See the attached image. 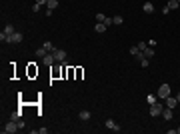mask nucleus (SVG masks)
I'll return each mask as SVG.
<instances>
[{
  "label": "nucleus",
  "instance_id": "14",
  "mask_svg": "<svg viewBox=\"0 0 180 134\" xmlns=\"http://www.w3.org/2000/svg\"><path fill=\"white\" fill-rule=\"evenodd\" d=\"M78 116H80V120H84V122H86V120H90V116H92V114H90L88 110H82Z\"/></svg>",
  "mask_w": 180,
  "mask_h": 134
},
{
  "label": "nucleus",
  "instance_id": "24",
  "mask_svg": "<svg viewBox=\"0 0 180 134\" xmlns=\"http://www.w3.org/2000/svg\"><path fill=\"white\" fill-rule=\"evenodd\" d=\"M138 52H140V50H138V46H132V48H130V54H132V56H136Z\"/></svg>",
  "mask_w": 180,
  "mask_h": 134
},
{
  "label": "nucleus",
  "instance_id": "23",
  "mask_svg": "<svg viewBox=\"0 0 180 134\" xmlns=\"http://www.w3.org/2000/svg\"><path fill=\"white\" fill-rule=\"evenodd\" d=\"M146 48H148V44H146V42H138V50H142V52H144Z\"/></svg>",
  "mask_w": 180,
  "mask_h": 134
},
{
  "label": "nucleus",
  "instance_id": "2",
  "mask_svg": "<svg viewBox=\"0 0 180 134\" xmlns=\"http://www.w3.org/2000/svg\"><path fill=\"white\" fill-rule=\"evenodd\" d=\"M22 40H24V34H22V32H14V34L6 36V42H8V44H18V42H22Z\"/></svg>",
  "mask_w": 180,
  "mask_h": 134
},
{
  "label": "nucleus",
  "instance_id": "10",
  "mask_svg": "<svg viewBox=\"0 0 180 134\" xmlns=\"http://www.w3.org/2000/svg\"><path fill=\"white\" fill-rule=\"evenodd\" d=\"M106 28H108V26H106L104 22H96V26H94V32H100V34H102V32H106Z\"/></svg>",
  "mask_w": 180,
  "mask_h": 134
},
{
  "label": "nucleus",
  "instance_id": "31",
  "mask_svg": "<svg viewBox=\"0 0 180 134\" xmlns=\"http://www.w3.org/2000/svg\"><path fill=\"white\" fill-rule=\"evenodd\" d=\"M166 2H168V0H166Z\"/></svg>",
  "mask_w": 180,
  "mask_h": 134
},
{
  "label": "nucleus",
  "instance_id": "29",
  "mask_svg": "<svg viewBox=\"0 0 180 134\" xmlns=\"http://www.w3.org/2000/svg\"><path fill=\"white\" fill-rule=\"evenodd\" d=\"M176 134H180V128H176Z\"/></svg>",
  "mask_w": 180,
  "mask_h": 134
},
{
  "label": "nucleus",
  "instance_id": "3",
  "mask_svg": "<svg viewBox=\"0 0 180 134\" xmlns=\"http://www.w3.org/2000/svg\"><path fill=\"white\" fill-rule=\"evenodd\" d=\"M156 96H158L160 100L168 98V96H170V86H168V84H160V88H158V92H156Z\"/></svg>",
  "mask_w": 180,
  "mask_h": 134
},
{
  "label": "nucleus",
  "instance_id": "6",
  "mask_svg": "<svg viewBox=\"0 0 180 134\" xmlns=\"http://www.w3.org/2000/svg\"><path fill=\"white\" fill-rule=\"evenodd\" d=\"M104 126L108 128V130H112V132H120V126L112 120V118H106V122H104Z\"/></svg>",
  "mask_w": 180,
  "mask_h": 134
},
{
  "label": "nucleus",
  "instance_id": "5",
  "mask_svg": "<svg viewBox=\"0 0 180 134\" xmlns=\"http://www.w3.org/2000/svg\"><path fill=\"white\" fill-rule=\"evenodd\" d=\"M52 54H54L56 62H64V60H66V52H64V50H60V48H54V50H52Z\"/></svg>",
  "mask_w": 180,
  "mask_h": 134
},
{
  "label": "nucleus",
  "instance_id": "19",
  "mask_svg": "<svg viewBox=\"0 0 180 134\" xmlns=\"http://www.w3.org/2000/svg\"><path fill=\"white\" fill-rule=\"evenodd\" d=\"M114 24H116V26L124 24V18H122V16H114Z\"/></svg>",
  "mask_w": 180,
  "mask_h": 134
},
{
  "label": "nucleus",
  "instance_id": "18",
  "mask_svg": "<svg viewBox=\"0 0 180 134\" xmlns=\"http://www.w3.org/2000/svg\"><path fill=\"white\" fill-rule=\"evenodd\" d=\"M144 56H146V58H152V56H154V48H146V50H144Z\"/></svg>",
  "mask_w": 180,
  "mask_h": 134
},
{
  "label": "nucleus",
  "instance_id": "13",
  "mask_svg": "<svg viewBox=\"0 0 180 134\" xmlns=\"http://www.w3.org/2000/svg\"><path fill=\"white\" fill-rule=\"evenodd\" d=\"M158 100H160V98H158L156 94H148V96H146V102H148V104H156Z\"/></svg>",
  "mask_w": 180,
  "mask_h": 134
},
{
  "label": "nucleus",
  "instance_id": "27",
  "mask_svg": "<svg viewBox=\"0 0 180 134\" xmlns=\"http://www.w3.org/2000/svg\"><path fill=\"white\" fill-rule=\"evenodd\" d=\"M36 2H38L40 6H44V4H46V2H48V0H36Z\"/></svg>",
  "mask_w": 180,
  "mask_h": 134
},
{
  "label": "nucleus",
  "instance_id": "21",
  "mask_svg": "<svg viewBox=\"0 0 180 134\" xmlns=\"http://www.w3.org/2000/svg\"><path fill=\"white\" fill-rule=\"evenodd\" d=\"M42 46H44V48L48 50V52H52V50H54V46H52V42H48V40H46V42H44Z\"/></svg>",
  "mask_w": 180,
  "mask_h": 134
},
{
  "label": "nucleus",
  "instance_id": "30",
  "mask_svg": "<svg viewBox=\"0 0 180 134\" xmlns=\"http://www.w3.org/2000/svg\"><path fill=\"white\" fill-rule=\"evenodd\" d=\"M176 2H180V0H176Z\"/></svg>",
  "mask_w": 180,
  "mask_h": 134
},
{
  "label": "nucleus",
  "instance_id": "11",
  "mask_svg": "<svg viewBox=\"0 0 180 134\" xmlns=\"http://www.w3.org/2000/svg\"><path fill=\"white\" fill-rule=\"evenodd\" d=\"M162 116H164V120H172V118H174V114H172V108H166V110H162Z\"/></svg>",
  "mask_w": 180,
  "mask_h": 134
},
{
  "label": "nucleus",
  "instance_id": "22",
  "mask_svg": "<svg viewBox=\"0 0 180 134\" xmlns=\"http://www.w3.org/2000/svg\"><path fill=\"white\" fill-rule=\"evenodd\" d=\"M104 24H106V26H112V24H114V18H110V16H106V20H104Z\"/></svg>",
  "mask_w": 180,
  "mask_h": 134
},
{
  "label": "nucleus",
  "instance_id": "1",
  "mask_svg": "<svg viewBox=\"0 0 180 134\" xmlns=\"http://www.w3.org/2000/svg\"><path fill=\"white\" fill-rule=\"evenodd\" d=\"M164 100H158L156 104H150V116H160L162 114V110H164V104H162Z\"/></svg>",
  "mask_w": 180,
  "mask_h": 134
},
{
  "label": "nucleus",
  "instance_id": "25",
  "mask_svg": "<svg viewBox=\"0 0 180 134\" xmlns=\"http://www.w3.org/2000/svg\"><path fill=\"white\" fill-rule=\"evenodd\" d=\"M140 66H142V68H148V58H144V60H140Z\"/></svg>",
  "mask_w": 180,
  "mask_h": 134
},
{
  "label": "nucleus",
  "instance_id": "26",
  "mask_svg": "<svg viewBox=\"0 0 180 134\" xmlns=\"http://www.w3.org/2000/svg\"><path fill=\"white\" fill-rule=\"evenodd\" d=\"M32 10H34V12H40V4H38V2H36V4H34V6H32Z\"/></svg>",
  "mask_w": 180,
  "mask_h": 134
},
{
  "label": "nucleus",
  "instance_id": "28",
  "mask_svg": "<svg viewBox=\"0 0 180 134\" xmlns=\"http://www.w3.org/2000/svg\"><path fill=\"white\" fill-rule=\"evenodd\" d=\"M176 100H178V104H180V92H178V96H176Z\"/></svg>",
  "mask_w": 180,
  "mask_h": 134
},
{
  "label": "nucleus",
  "instance_id": "4",
  "mask_svg": "<svg viewBox=\"0 0 180 134\" xmlns=\"http://www.w3.org/2000/svg\"><path fill=\"white\" fill-rule=\"evenodd\" d=\"M2 130H4L6 134H14V132H18L20 128H18V122H16V120H10V122H8Z\"/></svg>",
  "mask_w": 180,
  "mask_h": 134
},
{
  "label": "nucleus",
  "instance_id": "15",
  "mask_svg": "<svg viewBox=\"0 0 180 134\" xmlns=\"http://www.w3.org/2000/svg\"><path fill=\"white\" fill-rule=\"evenodd\" d=\"M166 6H168L170 10H176V8L180 6V2H176V0H168V4H166Z\"/></svg>",
  "mask_w": 180,
  "mask_h": 134
},
{
  "label": "nucleus",
  "instance_id": "9",
  "mask_svg": "<svg viewBox=\"0 0 180 134\" xmlns=\"http://www.w3.org/2000/svg\"><path fill=\"white\" fill-rule=\"evenodd\" d=\"M142 10H144L146 14H152V12H154V4H152V2H144Z\"/></svg>",
  "mask_w": 180,
  "mask_h": 134
},
{
  "label": "nucleus",
  "instance_id": "8",
  "mask_svg": "<svg viewBox=\"0 0 180 134\" xmlns=\"http://www.w3.org/2000/svg\"><path fill=\"white\" fill-rule=\"evenodd\" d=\"M164 102H166V108H174V106L178 104V100H176L174 96H168V98H164Z\"/></svg>",
  "mask_w": 180,
  "mask_h": 134
},
{
  "label": "nucleus",
  "instance_id": "17",
  "mask_svg": "<svg viewBox=\"0 0 180 134\" xmlns=\"http://www.w3.org/2000/svg\"><path fill=\"white\" fill-rule=\"evenodd\" d=\"M20 116H22V112H20V110H18V112H12V114H10V120H16V122H18V120H20Z\"/></svg>",
  "mask_w": 180,
  "mask_h": 134
},
{
  "label": "nucleus",
  "instance_id": "20",
  "mask_svg": "<svg viewBox=\"0 0 180 134\" xmlns=\"http://www.w3.org/2000/svg\"><path fill=\"white\" fill-rule=\"evenodd\" d=\"M104 20H106V16H104L102 12H98V14H96V22H104Z\"/></svg>",
  "mask_w": 180,
  "mask_h": 134
},
{
  "label": "nucleus",
  "instance_id": "12",
  "mask_svg": "<svg viewBox=\"0 0 180 134\" xmlns=\"http://www.w3.org/2000/svg\"><path fill=\"white\" fill-rule=\"evenodd\" d=\"M2 32H4V34H6V36H10V34H14V32H16V30H14V26H12V24H6V26H4V30H2Z\"/></svg>",
  "mask_w": 180,
  "mask_h": 134
},
{
  "label": "nucleus",
  "instance_id": "16",
  "mask_svg": "<svg viewBox=\"0 0 180 134\" xmlns=\"http://www.w3.org/2000/svg\"><path fill=\"white\" fill-rule=\"evenodd\" d=\"M46 54H48V50H46L44 46H42V48H38V50H36V56H40V58H44Z\"/></svg>",
  "mask_w": 180,
  "mask_h": 134
},
{
  "label": "nucleus",
  "instance_id": "7",
  "mask_svg": "<svg viewBox=\"0 0 180 134\" xmlns=\"http://www.w3.org/2000/svg\"><path fill=\"white\" fill-rule=\"evenodd\" d=\"M42 62H44V64H48V66H52V64L56 62V58H54V54H52V52H48L44 58H42Z\"/></svg>",
  "mask_w": 180,
  "mask_h": 134
}]
</instances>
